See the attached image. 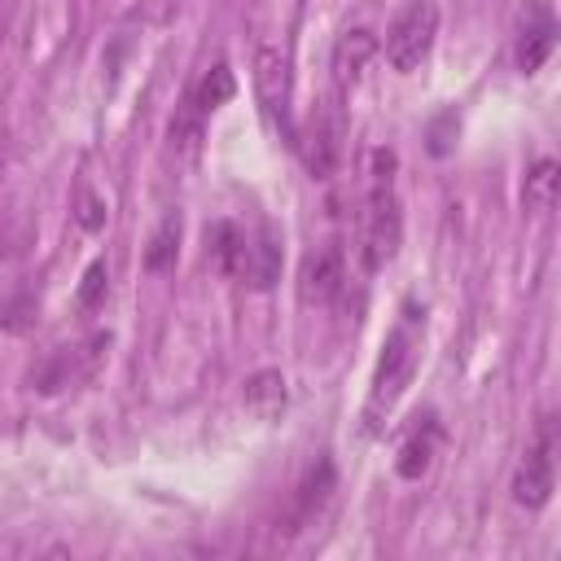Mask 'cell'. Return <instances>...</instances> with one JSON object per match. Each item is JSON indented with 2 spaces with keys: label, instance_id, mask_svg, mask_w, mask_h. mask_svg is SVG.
<instances>
[{
  "label": "cell",
  "instance_id": "1",
  "mask_svg": "<svg viewBox=\"0 0 561 561\" xmlns=\"http://www.w3.org/2000/svg\"><path fill=\"white\" fill-rule=\"evenodd\" d=\"M421 333H425V311L416 302H403L394 329L381 342V355H377V368L368 381V399H364V430L368 434H381L386 416L403 399V390L416 373V359H421Z\"/></svg>",
  "mask_w": 561,
  "mask_h": 561
},
{
  "label": "cell",
  "instance_id": "2",
  "mask_svg": "<svg viewBox=\"0 0 561 561\" xmlns=\"http://www.w3.org/2000/svg\"><path fill=\"white\" fill-rule=\"evenodd\" d=\"M394 149H373L368 153V193H364V224H359V259L368 272H381L394 263L399 241H403V215H399V193H394Z\"/></svg>",
  "mask_w": 561,
  "mask_h": 561
},
{
  "label": "cell",
  "instance_id": "3",
  "mask_svg": "<svg viewBox=\"0 0 561 561\" xmlns=\"http://www.w3.org/2000/svg\"><path fill=\"white\" fill-rule=\"evenodd\" d=\"M434 35H438V4L434 0H408L390 31H386V61L390 70L399 75H416L434 48Z\"/></svg>",
  "mask_w": 561,
  "mask_h": 561
},
{
  "label": "cell",
  "instance_id": "4",
  "mask_svg": "<svg viewBox=\"0 0 561 561\" xmlns=\"http://www.w3.org/2000/svg\"><path fill=\"white\" fill-rule=\"evenodd\" d=\"M254 96L267 114V123L294 140V70H289V53L276 44H259L254 48Z\"/></svg>",
  "mask_w": 561,
  "mask_h": 561
},
{
  "label": "cell",
  "instance_id": "5",
  "mask_svg": "<svg viewBox=\"0 0 561 561\" xmlns=\"http://www.w3.org/2000/svg\"><path fill=\"white\" fill-rule=\"evenodd\" d=\"M561 44V18L552 13L548 0H526L522 13H517V48H513V61L522 75H535L552 48Z\"/></svg>",
  "mask_w": 561,
  "mask_h": 561
},
{
  "label": "cell",
  "instance_id": "6",
  "mask_svg": "<svg viewBox=\"0 0 561 561\" xmlns=\"http://www.w3.org/2000/svg\"><path fill=\"white\" fill-rule=\"evenodd\" d=\"M342 289V254L333 245L316 250L298 267V302L302 307H329Z\"/></svg>",
  "mask_w": 561,
  "mask_h": 561
},
{
  "label": "cell",
  "instance_id": "7",
  "mask_svg": "<svg viewBox=\"0 0 561 561\" xmlns=\"http://www.w3.org/2000/svg\"><path fill=\"white\" fill-rule=\"evenodd\" d=\"M557 460L543 451V447H526V456L517 460V469H513V504H522V508H543L548 504V495H552V482H557Z\"/></svg>",
  "mask_w": 561,
  "mask_h": 561
},
{
  "label": "cell",
  "instance_id": "8",
  "mask_svg": "<svg viewBox=\"0 0 561 561\" xmlns=\"http://www.w3.org/2000/svg\"><path fill=\"white\" fill-rule=\"evenodd\" d=\"M373 57H377V35H373V31H364V26L342 31L337 44H333V61H329L337 92H351V88L364 79V70H368Z\"/></svg>",
  "mask_w": 561,
  "mask_h": 561
},
{
  "label": "cell",
  "instance_id": "9",
  "mask_svg": "<svg viewBox=\"0 0 561 561\" xmlns=\"http://www.w3.org/2000/svg\"><path fill=\"white\" fill-rule=\"evenodd\" d=\"M438 443H443V430H438V421H434V416H416V425H412V430H408V438L399 443V456H394V473H399V478H408V482L425 478V473H430V465H434V451H438Z\"/></svg>",
  "mask_w": 561,
  "mask_h": 561
},
{
  "label": "cell",
  "instance_id": "10",
  "mask_svg": "<svg viewBox=\"0 0 561 561\" xmlns=\"http://www.w3.org/2000/svg\"><path fill=\"white\" fill-rule=\"evenodd\" d=\"M206 254H210V263H215V272H219V276H241V280H245L250 237H245L237 224L219 219L215 228H206Z\"/></svg>",
  "mask_w": 561,
  "mask_h": 561
},
{
  "label": "cell",
  "instance_id": "11",
  "mask_svg": "<svg viewBox=\"0 0 561 561\" xmlns=\"http://www.w3.org/2000/svg\"><path fill=\"white\" fill-rule=\"evenodd\" d=\"M241 399H245V412L254 421H276L285 412V403H289V390H285V377L276 368H259V373L245 377Z\"/></svg>",
  "mask_w": 561,
  "mask_h": 561
},
{
  "label": "cell",
  "instance_id": "12",
  "mask_svg": "<svg viewBox=\"0 0 561 561\" xmlns=\"http://www.w3.org/2000/svg\"><path fill=\"white\" fill-rule=\"evenodd\" d=\"M561 202V162L557 158H539L526 167L522 175V210H552Z\"/></svg>",
  "mask_w": 561,
  "mask_h": 561
},
{
  "label": "cell",
  "instance_id": "13",
  "mask_svg": "<svg viewBox=\"0 0 561 561\" xmlns=\"http://www.w3.org/2000/svg\"><path fill=\"white\" fill-rule=\"evenodd\" d=\"M245 280H250L254 289H272V285L280 280V241L272 237V228H263L259 237H250Z\"/></svg>",
  "mask_w": 561,
  "mask_h": 561
},
{
  "label": "cell",
  "instance_id": "14",
  "mask_svg": "<svg viewBox=\"0 0 561 561\" xmlns=\"http://www.w3.org/2000/svg\"><path fill=\"white\" fill-rule=\"evenodd\" d=\"M302 162H307V171H311L316 180H329V175H333L337 140H333V131H329L324 123L311 127V136H307V145H302Z\"/></svg>",
  "mask_w": 561,
  "mask_h": 561
},
{
  "label": "cell",
  "instance_id": "15",
  "mask_svg": "<svg viewBox=\"0 0 561 561\" xmlns=\"http://www.w3.org/2000/svg\"><path fill=\"white\" fill-rule=\"evenodd\" d=\"M232 92H237V79H232V70L219 61V66H215V70H210V75L197 83L193 101H197V110H202V114H215V110H219V105H224Z\"/></svg>",
  "mask_w": 561,
  "mask_h": 561
},
{
  "label": "cell",
  "instance_id": "16",
  "mask_svg": "<svg viewBox=\"0 0 561 561\" xmlns=\"http://www.w3.org/2000/svg\"><path fill=\"white\" fill-rule=\"evenodd\" d=\"M329 491H333V465H329V460H320V465L307 473L302 491H298V517L320 513V504L329 500Z\"/></svg>",
  "mask_w": 561,
  "mask_h": 561
},
{
  "label": "cell",
  "instance_id": "17",
  "mask_svg": "<svg viewBox=\"0 0 561 561\" xmlns=\"http://www.w3.org/2000/svg\"><path fill=\"white\" fill-rule=\"evenodd\" d=\"M175 245H180V215H167L162 228L153 232L149 250H145V267H149V272H162V267L175 259Z\"/></svg>",
  "mask_w": 561,
  "mask_h": 561
},
{
  "label": "cell",
  "instance_id": "18",
  "mask_svg": "<svg viewBox=\"0 0 561 561\" xmlns=\"http://www.w3.org/2000/svg\"><path fill=\"white\" fill-rule=\"evenodd\" d=\"M105 294H110V267H105V259H96V263H88V272H83L79 307H83V311H96V307L105 302Z\"/></svg>",
  "mask_w": 561,
  "mask_h": 561
},
{
  "label": "cell",
  "instance_id": "19",
  "mask_svg": "<svg viewBox=\"0 0 561 561\" xmlns=\"http://www.w3.org/2000/svg\"><path fill=\"white\" fill-rule=\"evenodd\" d=\"M202 118H206V114H202V110H197V101L188 96V101H184V110H180V118L171 123V140H175L180 149H193V145L202 140Z\"/></svg>",
  "mask_w": 561,
  "mask_h": 561
},
{
  "label": "cell",
  "instance_id": "20",
  "mask_svg": "<svg viewBox=\"0 0 561 561\" xmlns=\"http://www.w3.org/2000/svg\"><path fill=\"white\" fill-rule=\"evenodd\" d=\"M530 443H535V447H543V451H548V456L557 460V469H561V412H552V416H543Z\"/></svg>",
  "mask_w": 561,
  "mask_h": 561
},
{
  "label": "cell",
  "instance_id": "21",
  "mask_svg": "<svg viewBox=\"0 0 561 561\" xmlns=\"http://www.w3.org/2000/svg\"><path fill=\"white\" fill-rule=\"evenodd\" d=\"M101 219H105V210H101V202L92 197V193H83V210H79V224L92 232V228H101Z\"/></svg>",
  "mask_w": 561,
  "mask_h": 561
}]
</instances>
